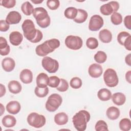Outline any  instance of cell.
Returning <instances> with one entry per match:
<instances>
[{"instance_id": "obj_23", "label": "cell", "mask_w": 131, "mask_h": 131, "mask_svg": "<svg viewBox=\"0 0 131 131\" xmlns=\"http://www.w3.org/2000/svg\"><path fill=\"white\" fill-rule=\"evenodd\" d=\"M68 116L64 112H60L54 116V122L58 125H63L68 122Z\"/></svg>"}, {"instance_id": "obj_6", "label": "cell", "mask_w": 131, "mask_h": 131, "mask_svg": "<svg viewBox=\"0 0 131 131\" xmlns=\"http://www.w3.org/2000/svg\"><path fill=\"white\" fill-rule=\"evenodd\" d=\"M28 123L31 126L39 128L43 126L46 122L45 117L35 112L31 113L27 117Z\"/></svg>"}, {"instance_id": "obj_13", "label": "cell", "mask_w": 131, "mask_h": 131, "mask_svg": "<svg viewBox=\"0 0 131 131\" xmlns=\"http://www.w3.org/2000/svg\"><path fill=\"white\" fill-rule=\"evenodd\" d=\"M21 19L20 14L16 11H10L6 16V21L9 25L18 24Z\"/></svg>"}, {"instance_id": "obj_32", "label": "cell", "mask_w": 131, "mask_h": 131, "mask_svg": "<svg viewBox=\"0 0 131 131\" xmlns=\"http://www.w3.org/2000/svg\"><path fill=\"white\" fill-rule=\"evenodd\" d=\"M34 93L36 96L39 98H43L46 97L49 93V89L48 88H39L36 86L34 90Z\"/></svg>"}, {"instance_id": "obj_10", "label": "cell", "mask_w": 131, "mask_h": 131, "mask_svg": "<svg viewBox=\"0 0 131 131\" xmlns=\"http://www.w3.org/2000/svg\"><path fill=\"white\" fill-rule=\"evenodd\" d=\"M119 8V4L116 1H111L102 5L100 8L101 13L104 15H110L114 12H117Z\"/></svg>"}, {"instance_id": "obj_34", "label": "cell", "mask_w": 131, "mask_h": 131, "mask_svg": "<svg viewBox=\"0 0 131 131\" xmlns=\"http://www.w3.org/2000/svg\"><path fill=\"white\" fill-rule=\"evenodd\" d=\"M111 22L115 25H120L122 23V16L118 12L113 13L111 16Z\"/></svg>"}, {"instance_id": "obj_24", "label": "cell", "mask_w": 131, "mask_h": 131, "mask_svg": "<svg viewBox=\"0 0 131 131\" xmlns=\"http://www.w3.org/2000/svg\"><path fill=\"white\" fill-rule=\"evenodd\" d=\"M10 47L7 43L6 39L3 37H0V54L6 56L9 54Z\"/></svg>"}, {"instance_id": "obj_41", "label": "cell", "mask_w": 131, "mask_h": 131, "mask_svg": "<svg viewBox=\"0 0 131 131\" xmlns=\"http://www.w3.org/2000/svg\"><path fill=\"white\" fill-rule=\"evenodd\" d=\"M15 4V0H2L1 1V5L8 9L14 7Z\"/></svg>"}, {"instance_id": "obj_46", "label": "cell", "mask_w": 131, "mask_h": 131, "mask_svg": "<svg viewBox=\"0 0 131 131\" xmlns=\"http://www.w3.org/2000/svg\"><path fill=\"white\" fill-rule=\"evenodd\" d=\"M0 97H2L4 95H5L6 90L5 86L3 84H0Z\"/></svg>"}, {"instance_id": "obj_11", "label": "cell", "mask_w": 131, "mask_h": 131, "mask_svg": "<svg viewBox=\"0 0 131 131\" xmlns=\"http://www.w3.org/2000/svg\"><path fill=\"white\" fill-rule=\"evenodd\" d=\"M104 21L102 17L97 14L91 16L89 24V29L92 31H97L103 26Z\"/></svg>"}, {"instance_id": "obj_43", "label": "cell", "mask_w": 131, "mask_h": 131, "mask_svg": "<svg viewBox=\"0 0 131 131\" xmlns=\"http://www.w3.org/2000/svg\"><path fill=\"white\" fill-rule=\"evenodd\" d=\"M131 16L130 15H126L124 18V24L125 27L128 30L131 29Z\"/></svg>"}, {"instance_id": "obj_21", "label": "cell", "mask_w": 131, "mask_h": 131, "mask_svg": "<svg viewBox=\"0 0 131 131\" xmlns=\"http://www.w3.org/2000/svg\"><path fill=\"white\" fill-rule=\"evenodd\" d=\"M112 34L107 29L101 30L99 33V38L103 43H109L112 40Z\"/></svg>"}, {"instance_id": "obj_33", "label": "cell", "mask_w": 131, "mask_h": 131, "mask_svg": "<svg viewBox=\"0 0 131 131\" xmlns=\"http://www.w3.org/2000/svg\"><path fill=\"white\" fill-rule=\"evenodd\" d=\"M99 43L98 40L95 37H89L86 41V47L91 50L96 49L98 46Z\"/></svg>"}, {"instance_id": "obj_50", "label": "cell", "mask_w": 131, "mask_h": 131, "mask_svg": "<svg viewBox=\"0 0 131 131\" xmlns=\"http://www.w3.org/2000/svg\"><path fill=\"white\" fill-rule=\"evenodd\" d=\"M43 0H42V1H39V0H37V1H34V0H31V2L33 3H34V4H40V3H41L42 2H43Z\"/></svg>"}, {"instance_id": "obj_5", "label": "cell", "mask_w": 131, "mask_h": 131, "mask_svg": "<svg viewBox=\"0 0 131 131\" xmlns=\"http://www.w3.org/2000/svg\"><path fill=\"white\" fill-rule=\"evenodd\" d=\"M62 102V99L60 95L52 94L48 98L45 104L46 108L49 112H54L59 108Z\"/></svg>"}, {"instance_id": "obj_28", "label": "cell", "mask_w": 131, "mask_h": 131, "mask_svg": "<svg viewBox=\"0 0 131 131\" xmlns=\"http://www.w3.org/2000/svg\"><path fill=\"white\" fill-rule=\"evenodd\" d=\"M33 5L28 1L24 2L21 6V10L23 13L27 16L31 15L34 11Z\"/></svg>"}, {"instance_id": "obj_4", "label": "cell", "mask_w": 131, "mask_h": 131, "mask_svg": "<svg viewBox=\"0 0 131 131\" xmlns=\"http://www.w3.org/2000/svg\"><path fill=\"white\" fill-rule=\"evenodd\" d=\"M21 28L25 37L32 42L35 39L37 32V29L35 28L33 21L30 19H25L22 24Z\"/></svg>"}, {"instance_id": "obj_47", "label": "cell", "mask_w": 131, "mask_h": 131, "mask_svg": "<svg viewBox=\"0 0 131 131\" xmlns=\"http://www.w3.org/2000/svg\"><path fill=\"white\" fill-rule=\"evenodd\" d=\"M130 57H131V54L129 53L128 55H127L125 56V63L128 66H131V60H130Z\"/></svg>"}, {"instance_id": "obj_18", "label": "cell", "mask_w": 131, "mask_h": 131, "mask_svg": "<svg viewBox=\"0 0 131 131\" xmlns=\"http://www.w3.org/2000/svg\"><path fill=\"white\" fill-rule=\"evenodd\" d=\"M2 66L4 71L10 72L13 71L15 67V62L10 57H6L2 61Z\"/></svg>"}, {"instance_id": "obj_26", "label": "cell", "mask_w": 131, "mask_h": 131, "mask_svg": "<svg viewBox=\"0 0 131 131\" xmlns=\"http://www.w3.org/2000/svg\"><path fill=\"white\" fill-rule=\"evenodd\" d=\"M112 95L111 92L106 88L101 89L97 93L98 98L103 101H106L110 100L112 98Z\"/></svg>"}, {"instance_id": "obj_8", "label": "cell", "mask_w": 131, "mask_h": 131, "mask_svg": "<svg viewBox=\"0 0 131 131\" xmlns=\"http://www.w3.org/2000/svg\"><path fill=\"white\" fill-rule=\"evenodd\" d=\"M43 68L50 73H56L59 69V63L56 59L49 56H45L41 60Z\"/></svg>"}, {"instance_id": "obj_27", "label": "cell", "mask_w": 131, "mask_h": 131, "mask_svg": "<svg viewBox=\"0 0 131 131\" xmlns=\"http://www.w3.org/2000/svg\"><path fill=\"white\" fill-rule=\"evenodd\" d=\"M88 17V14L86 11L83 9H78L76 17L73 19L74 21L78 24L84 23Z\"/></svg>"}, {"instance_id": "obj_15", "label": "cell", "mask_w": 131, "mask_h": 131, "mask_svg": "<svg viewBox=\"0 0 131 131\" xmlns=\"http://www.w3.org/2000/svg\"><path fill=\"white\" fill-rule=\"evenodd\" d=\"M23 40V36L18 31H13L9 35V41L14 46H19Z\"/></svg>"}, {"instance_id": "obj_1", "label": "cell", "mask_w": 131, "mask_h": 131, "mask_svg": "<svg viewBox=\"0 0 131 131\" xmlns=\"http://www.w3.org/2000/svg\"><path fill=\"white\" fill-rule=\"evenodd\" d=\"M60 41L58 39L52 38L47 40L36 47V54L39 56L45 57L48 54L54 51L56 49L60 46Z\"/></svg>"}, {"instance_id": "obj_16", "label": "cell", "mask_w": 131, "mask_h": 131, "mask_svg": "<svg viewBox=\"0 0 131 131\" xmlns=\"http://www.w3.org/2000/svg\"><path fill=\"white\" fill-rule=\"evenodd\" d=\"M19 78L21 81L25 84H29L33 80V73L28 69L23 70L19 74Z\"/></svg>"}, {"instance_id": "obj_37", "label": "cell", "mask_w": 131, "mask_h": 131, "mask_svg": "<svg viewBox=\"0 0 131 131\" xmlns=\"http://www.w3.org/2000/svg\"><path fill=\"white\" fill-rule=\"evenodd\" d=\"M130 36V34L126 31L120 32L117 35V41L119 44L123 46L124 42Z\"/></svg>"}, {"instance_id": "obj_30", "label": "cell", "mask_w": 131, "mask_h": 131, "mask_svg": "<svg viewBox=\"0 0 131 131\" xmlns=\"http://www.w3.org/2000/svg\"><path fill=\"white\" fill-rule=\"evenodd\" d=\"M119 128L121 130L123 131H128L131 128V122L130 120L128 118L122 119L119 124Z\"/></svg>"}, {"instance_id": "obj_3", "label": "cell", "mask_w": 131, "mask_h": 131, "mask_svg": "<svg viewBox=\"0 0 131 131\" xmlns=\"http://www.w3.org/2000/svg\"><path fill=\"white\" fill-rule=\"evenodd\" d=\"M33 15L37 24L42 28H47L51 23V18L48 11L43 7H37L34 9Z\"/></svg>"}, {"instance_id": "obj_29", "label": "cell", "mask_w": 131, "mask_h": 131, "mask_svg": "<svg viewBox=\"0 0 131 131\" xmlns=\"http://www.w3.org/2000/svg\"><path fill=\"white\" fill-rule=\"evenodd\" d=\"M78 9L73 7H68L64 12L65 17L68 19H74L77 16Z\"/></svg>"}, {"instance_id": "obj_38", "label": "cell", "mask_w": 131, "mask_h": 131, "mask_svg": "<svg viewBox=\"0 0 131 131\" xmlns=\"http://www.w3.org/2000/svg\"><path fill=\"white\" fill-rule=\"evenodd\" d=\"M60 79L56 76H52L49 77V82L48 85L53 88H56L59 84Z\"/></svg>"}, {"instance_id": "obj_35", "label": "cell", "mask_w": 131, "mask_h": 131, "mask_svg": "<svg viewBox=\"0 0 131 131\" xmlns=\"http://www.w3.org/2000/svg\"><path fill=\"white\" fill-rule=\"evenodd\" d=\"M70 85L72 88L74 89H78L81 87L82 85V82L80 78L78 77H75L71 79Z\"/></svg>"}, {"instance_id": "obj_36", "label": "cell", "mask_w": 131, "mask_h": 131, "mask_svg": "<svg viewBox=\"0 0 131 131\" xmlns=\"http://www.w3.org/2000/svg\"><path fill=\"white\" fill-rule=\"evenodd\" d=\"M95 129L96 131L108 130V126L106 123L102 120H98L95 126Z\"/></svg>"}, {"instance_id": "obj_2", "label": "cell", "mask_w": 131, "mask_h": 131, "mask_svg": "<svg viewBox=\"0 0 131 131\" xmlns=\"http://www.w3.org/2000/svg\"><path fill=\"white\" fill-rule=\"evenodd\" d=\"M90 118V114L88 111L84 110L79 111L72 118L74 126L78 131L85 130Z\"/></svg>"}, {"instance_id": "obj_31", "label": "cell", "mask_w": 131, "mask_h": 131, "mask_svg": "<svg viewBox=\"0 0 131 131\" xmlns=\"http://www.w3.org/2000/svg\"><path fill=\"white\" fill-rule=\"evenodd\" d=\"M95 60L98 63H104L107 59L106 54L102 51H98L94 55Z\"/></svg>"}, {"instance_id": "obj_48", "label": "cell", "mask_w": 131, "mask_h": 131, "mask_svg": "<svg viewBox=\"0 0 131 131\" xmlns=\"http://www.w3.org/2000/svg\"><path fill=\"white\" fill-rule=\"evenodd\" d=\"M125 79L129 83H131V71H128L126 72L125 74Z\"/></svg>"}, {"instance_id": "obj_12", "label": "cell", "mask_w": 131, "mask_h": 131, "mask_svg": "<svg viewBox=\"0 0 131 131\" xmlns=\"http://www.w3.org/2000/svg\"><path fill=\"white\" fill-rule=\"evenodd\" d=\"M88 73L91 77L97 78L100 77L103 73V69L101 65L98 63L91 64L88 69Z\"/></svg>"}, {"instance_id": "obj_19", "label": "cell", "mask_w": 131, "mask_h": 131, "mask_svg": "<svg viewBox=\"0 0 131 131\" xmlns=\"http://www.w3.org/2000/svg\"><path fill=\"white\" fill-rule=\"evenodd\" d=\"M112 100L113 103L118 106L122 105L126 101V97L125 95L121 92L115 93L112 95Z\"/></svg>"}, {"instance_id": "obj_40", "label": "cell", "mask_w": 131, "mask_h": 131, "mask_svg": "<svg viewBox=\"0 0 131 131\" xmlns=\"http://www.w3.org/2000/svg\"><path fill=\"white\" fill-rule=\"evenodd\" d=\"M47 7L52 10L57 9L60 6V2L58 0H48L47 1Z\"/></svg>"}, {"instance_id": "obj_9", "label": "cell", "mask_w": 131, "mask_h": 131, "mask_svg": "<svg viewBox=\"0 0 131 131\" xmlns=\"http://www.w3.org/2000/svg\"><path fill=\"white\" fill-rule=\"evenodd\" d=\"M64 43L69 49L78 50L82 47L83 41L80 37L71 35H68L66 38Z\"/></svg>"}, {"instance_id": "obj_45", "label": "cell", "mask_w": 131, "mask_h": 131, "mask_svg": "<svg viewBox=\"0 0 131 131\" xmlns=\"http://www.w3.org/2000/svg\"><path fill=\"white\" fill-rule=\"evenodd\" d=\"M125 48L128 51H131V36H129L124 42L123 45Z\"/></svg>"}, {"instance_id": "obj_25", "label": "cell", "mask_w": 131, "mask_h": 131, "mask_svg": "<svg viewBox=\"0 0 131 131\" xmlns=\"http://www.w3.org/2000/svg\"><path fill=\"white\" fill-rule=\"evenodd\" d=\"M2 124L4 127L10 128L14 126L16 123V120L15 118L10 115L4 116L2 120Z\"/></svg>"}, {"instance_id": "obj_17", "label": "cell", "mask_w": 131, "mask_h": 131, "mask_svg": "<svg viewBox=\"0 0 131 131\" xmlns=\"http://www.w3.org/2000/svg\"><path fill=\"white\" fill-rule=\"evenodd\" d=\"M37 86L39 88H45L49 84V77L48 75L45 73H39L36 79Z\"/></svg>"}, {"instance_id": "obj_14", "label": "cell", "mask_w": 131, "mask_h": 131, "mask_svg": "<svg viewBox=\"0 0 131 131\" xmlns=\"http://www.w3.org/2000/svg\"><path fill=\"white\" fill-rule=\"evenodd\" d=\"M7 112L12 115H16L19 112L21 109V105L17 101H11L7 103L6 106Z\"/></svg>"}, {"instance_id": "obj_7", "label": "cell", "mask_w": 131, "mask_h": 131, "mask_svg": "<svg viewBox=\"0 0 131 131\" xmlns=\"http://www.w3.org/2000/svg\"><path fill=\"white\" fill-rule=\"evenodd\" d=\"M103 80L105 84L110 88L117 86L119 82V78L116 71L111 68L107 69L104 72Z\"/></svg>"}, {"instance_id": "obj_39", "label": "cell", "mask_w": 131, "mask_h": 131, "mask_svg": "<svg viewBox=\"0 0 131 131\" xmlns=\"http://www.w3.org/2000/svg\"><path fill=\"white\" fill-rule=\"evenodd\" d=\"M69 88V83L68 81L63 78L60 79V81L59 85L56 88V89L57 91L61 92H64L68 90Z\"/></svg>"}, {"instance_id": "obj_20", "label": "cell", "mask_w": 131, "mask_h": 131, "mask_svg": "<svg viewBox=\"0 0 131 131\" xmlns=\"http://www.w3.org/2000/svg\"><path fill=\"white\" fill-rule=\"evenodd\" d=\"M8 88L9 92L14 94L19 93L22 90L21 84L18 81L14 80H11L9 82Z\"/></svg>"}, {"instance_id": "obj_22", "label": "cell", "mask_w": 131, "mask_h": 131, "mask_svg": "<svg viewBox=\"0 0 131 131\" xmlns=\"http://www.w3.org/2000/svg\"><path fill=\"white\" fill-rule=\"evenodd\" d=\"M120 112L118 108L115 106H111L108 107L106 112V115L107 118L112 120L117 119L120 116Z\"/></svg>"}, {"instance_id": "obj_44", "label": "cell", "mask_w": 131, "mask_h": 131, "mask_svg": "<svg viewBox=\"0 0 131 131\" xmlns=\"http://www.w3.org/2000/svg\"><path fill=\"white\" fill-rule=\"evenodd\" d=\"M42 38H43V34H42V32L39 30L37 29V32L36 36L35 39L33 40V41L32 42V43L38 42L42 40Z\"/></svg>"}, {"instance_id": "obj_42", "label": "cell", "mask_w": 131, "mask_h": 131, "mask_svg": "<svg viewBox=\"0 0 131 131\" xmlns=\"http://www.w3.org/2000/svg\"><path fill=\"white\" fill-rule=\"evenodd\" d=\"M10 25L8 24L6 20H1L0 21V31L1 32H6L9 29Z\"/></svg>"}, {"instance_id": "obj_49", "label": "cell", "mask_w": 131, "mask_h": 131, "mask_svg": "<svg viewBox=\"0 0 131 131\" xmlns=\"http://www.w3.org/2000/svg\"><path fill=\"white\" fill-rule=\"evenodd\" d=\"M0 106H1V115H0V116H2L3 113L5 112V108L2 103L0 104Z\"/></svg>"}]
</instances>
